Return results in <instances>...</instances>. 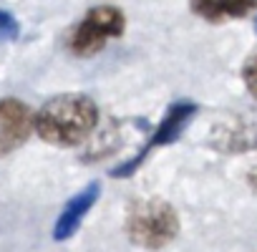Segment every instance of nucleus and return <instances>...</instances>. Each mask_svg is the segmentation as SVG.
Wrapping results in <instances>:
<instances>
[{"label":"nucleus","mask_w":257,"mask_h":252,"mask_svg":"<svg viewBox=\"0 0 257 252\" xmlns=\"http://www.w3.org/2000/svg\"><path fill=\"white\" fill-rule=\"evenodd\" d=\"M98 106L86 93H58L33 116V132L51 147H78L98 126Z\"/></svg>","instance_id":"obj_1"},{"label":"nucleus","mask_w":257,"mask_h":252,"mask_svg":"<svg viewBox=\"0 0 257 252\" xmlns=\"http://www.w3.org/2000/svg\"><path fill=\"white\" fill-rule=\"evenodd\" d=\"M126 237L142 249H164L179 234V214L162 197H144L132 202L126 212Z\"/></svg>","instance_id":"obj_2"},{"label":"nucleus","mask_w":257,"mask_h":252,"mask_svg":"<svg viewBox=\"0 0 257 252\" xmlns=\"http://www.w3.org/2000/svg\"><path fill=\"white\" fill-rule=\"evenodd\" d=\"M126 31V16L116 6H96L91 8L71 31L68 51L81 58H91L106 48L108 41L121 38Z\"/></svg>","instance_id":"obj_3"},{"label":"nucleus","mask_w":257,"mask_h":252,"mask_svg":"<svg viewBox=\"0 0 257 252\" xmlns=\"http://www.w3.org/2000/svg\"><path fill=\"white\" fill-rule=\"evenodd\" d=\"M194 113H197V103H189V101H179V103H172L169 108H167V113H164V118L159 121V126L152 132V137H149V142H147V147L137 154V157H132L126 164H121V167H116L113 172H111V177H132L134 172H137V167L144 162V157L152 152V149H159V147H169V144H174L182 134H184V129L189 126V121L194 118Z\"/></svg>","instance_id":"obj_4"},{"label":"nucleus","mask_w":257,"mask_h":252,"mask_svg":"<svg viewBox=\"0 0 257 252\" xmlns=\"http://www.w3.org/2000/svg\"><path fill=\"white\" fill-rule=\"evenodd\" d=\"M33 108L16 98H0V157H8L18 152L33 134Z\"/></svg>","instance_id":"obj_5"},{"label":"nucleus","mask_w":257,"mask_h":252,"mask_svg":"<svg viewBox=\"0 0 257 252\" xmlns=\"http://www.w3.org/2000/svg\"><path fill=\"white\" fill-rule=\"evenodd\" d=\"M98 197H101V184H98V182H88L83 189H78V192L61 207L58 219H56V224H53V239H56V242L71 239V237L78 232V227L83 224L86 214H88V212L93 209V204L98 202Z\"/></svg>","instance_id":"obj_6"},{"label":"nucleus","mask_w":257,"mask_h":252,"mask_svg":"<svg viewBox=\"0 0 257 252\" xmlns=\"http://www.w3.org/2000/svg\"><path fill=\"white\" fill-rule=\"evenodd\" d=\"M189 8L194 16L209 23H222L249 16L257 11V0H189Z\"/></svg>","instance_id":"obj_7"},{"label":"nucleus","mask_w":257,"mask_h":252,"mask_svg":"<svg viewBox=\"0 0 257 252\" xmlns=\"http://www.w3.org/2000/svg\"><path fill=\"white\" fill-rule=\"evenodd\" d=\"M219 147L227 149L229 154L257 149V123H237V126H232V129H224Z\"/></svg>","instance_id":"obj_8"},{"label":"nucleus","mask_w":257,"mask_h":252,"mask_svg":"<svg viewBox=\"0 0 257 252\" xmlns=\"http://www.w3.org/2000/svg\"><path fill=\"white\" fill-rule=\"evenodd\" d=\"M18 36H21V23L16 21V16L8 11H0V43L16 41Z\"/></svg>","instance_id":"obj_9"},{"label":"nucleus","mask_w":257,"mask_h":252,"mask_svg":"<svg viewBox=\"0 0 257 252\" xmlns=\"http://www.w3.org/2000/svg\"><path fill=\"white\" fill-rule=\"evenodd\" d=\"M242 81H244L249 96L257 98V56H252V58L244 63V68H242Z\"/></svg>","instance_id":"obj_10"},{"label":"nucleus","mask_w":257,"mask_h":252,"mask_svg":"<svg viewBox=\"0 0 257 252\" xmlns=\"http://www.w3.org/2000/svg\"><path fill=\"white\" fill-rule=\"evenodd\" d=\"M247 182H249V187H252V189H257V164H254V167H249V172H247Z\"/></svg>","instance_id":"obj_11"}]
</instances>
